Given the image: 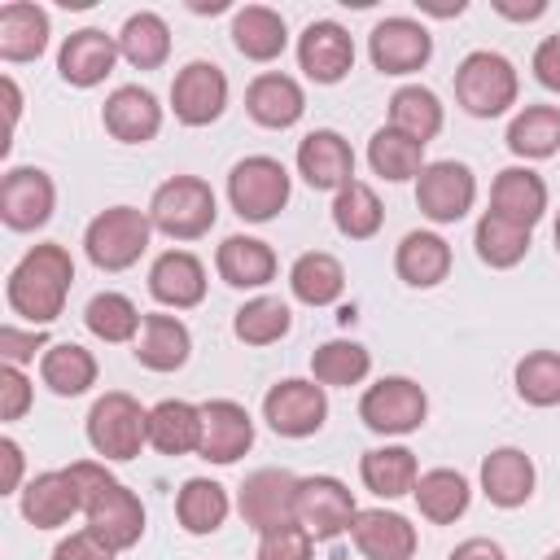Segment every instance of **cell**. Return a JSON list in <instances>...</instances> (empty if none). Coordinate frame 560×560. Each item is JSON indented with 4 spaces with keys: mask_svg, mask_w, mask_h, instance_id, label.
Here are the masks:
<instances>
[{
    "mask_svg": "<svg viewBox=\"0 0 560 560\" xmlns=\"http://www.w3.org/2000/svg\"><path fill=\"white\" fill-rule=\"evenodd\" d=\"M228 109V74L214 61H188L171 79V114L184 127H210Z\"/></svg>",
    "mask_w": 560,
    "mask_h": 560,
    "instance_id": "5bb4252c",
    "label": "cell"
},
{
    "mask_svg": "<svg viewBox=\"0 0 560 560\" xmlns=\"http://www.w3.org/2000/svg\"><path fill=\"white\" fill-rule=\"evenodd\" d=\"M490 210L534 232L547 214V179L534 166H503L490 184Z\"/></svg>",
    "mask_w": 560,
    "mask_h": 560,
    "instance_id": "484cf974",
    "label": "cell"
},
{
    "mask_svg": "<svg viewBox=\"0 0 560 560\" xmlns=\"http://www.w3.org/2000/svg\"><path fill=\"white\" fill-rule=\"evenodd\" d=\"M118 551L101 538V534H92L88 525L83 529H74L70 538H61L57 547H52V560H114Z\"/></svg>",
    "mask_w": 560,
    "mask_h": 560,
    "instance_id": "816d5d0a",
    "label": "cell"
},
{
    "mask_svg": "<svg viewBox=\"0 0 560 560\" xmlns=\"http://www.w3.org/2000/svg\"><path fill=\"white\" fill-rule=\"evenodd\" d=\"M118 35H105L101 26H83V31H70L61 39V52H57V74L70 83V88H96L114 74L118 66Z\"/></svg>",
    "mask_w": 560,
    "mask_h": 560,
    "instance_id": "ac0fdd59",
    "label": "cell"
},
{
    "mask_svg": "<svg viewBox=\"0 0 560 560\" xmlns=\"http://www.w3.org/2000/svg\"><path fill=\"white\" fill-rule=\"evenodd\" d=\"M551 241H556V254H560V210H556V228H551Z\"/></svg>",
    "mask_w": 560,
    "mask_h": 560,
    "instance_id": "680465c9",
    "label": "cell"
},
{
    "mask_svg": "<svg viewBox=\"0 0 560 560\" xmlns=\"http://www.w3.org/2000/svg\"><path fill=\"white\" fill-rule=\"evenodd\" d=\"M424 416H429V394L411 376H381L359 398V420L381 438H407L424 424Z\"/></svg>",
    "mask_w": 560,
    "mask_h": 560,
    "instance_id": "ba28073f",
    "label": "cell"
},
{
    "mask_svg": "<svg viewBox=\"0 0 560 560\" xmlns=\"http://www.w3.org/2000/svg\"><path fill=\"white\" fill-rule=\"evenodd\" d=\"M88 446L109 464H127L149 446V407L127 389H105L88 411Z\"/></svg>",
    "mask_w": 560,
    "mask_h": 560,
    "instance_id": "5b68a950",
    "label": "cell"
},
{
    "mask_svg": "<svg viewBox=\"0 0 560 560\" xmlns=\"http://www.w3.org/2000/svg\"><path fill=\"white\" fill-rule=\"evenodd\" d=\"M368 166L381 175V179H389V184H402V179H420V171L429 166L424 162V144L420 140H411V136H402L398 127H381V131H372V140H368Z\"/></svg>",
    "mask_w": 560,
    "mask_h": 560,
    "instance_id": "b9f144b4",
    "label": "cell"
},
{
    "mask_svg": "<svg viewBox=\"0 0 560 560\" xmlns=\"http://www.w3.org/2000/svg\"><path fill=\"white\" fill-rule=\"evenodd\" d=\"M118 52H122V61L136 66V70H158V66H166V57H171V26H166V18L153 13V9L131 13V18L122 22V31H118Z\"/></svg>",
    "mask_w": 560,
    "mask_h": 560,
    "instance_id": "f35d334b",
    "label": "cell"
},
{
    "mask_svg": "<svg viewBox=\"0 0 560 560\" xmlns=\"http://www.w3.org/2000/svg\"><path fill=\"white\" fill-rule=\"evenodd\" d=\"M18 508L35 529H61L74 512H83V490L70 468H48L22 486Z\"/></svg>",
    "mask_w": 560,
    "mask_h": 560,
    "instance_id": "ffe728a7",
    "label": "cell"
},
{
    "mask_svg": "<svg viewBox=\"0 0 560 560\" xmlns=\"http://www.w3.org/2000/svg\"><path fill=\"white\" fill-rule=\"evenodd\" d=\"M276 267H280L276 249L258 236H245V232L223 236V245L214 249V271L232 289H267L276 280Z\"/></svg>",
    "mask_w": 560,
    "mask_h": 560,
    "instance_id": "f1b7e54d",
    "label": "cell"
},
{
    "mask_svg": "<svg viewBox=\"0 0 560 560\" xmlns=\"http://www.w3.org/2000/svg\"><path fill=\"white\" fill-rule=\"evenodd\" d=\"M136 350V363L149 368V372H179L192 354V332L179 315H166V311H149L144 324H140V337L131 341Z\"/></svg>",
    "mask_w": 560,
    "mask_h": 560,
    "instance_id": "4316f807",
    "label": "cell"
},
{
    "mask_svg": "<svg viewBox=\"0 0 560 560\" xmlns=\"http://www.w3.org/2000/svg\"><path fill=\"white\" fill-rule=\"evenodd\" d=\"M254 446V416L236 398L201 402V446L197 455L210 464H236Z\"/></svg>",
    "mask_w": 560,
    "mask_h": 560,
    "instance_id": "d6986e66",
    "label": "cell"
},
{
    "mask_svg": "<svg viewBox=\"0 0 560 560\" xmlns=\"http://www.w3.org/2000/svg\"><path fill=\"white\" fill-rule=\"evenodd\" d=\"M83 324H88L92 337H101V341H109V346H122V341H136V337H140L144 315H140V306H136L127 293L105 289V293H96V298L83 306Z\"/></svg>",
    "mask_w": 560,
    "mask_h": 560,
    "instance_id": "bcb514c9",
    "label": "cell"
},
{
    "mask_svg": "<svg viewBox=\"0 0 560 560\" xmlns=\"http://www.w3.org/2000/svg\"><path fill=\"white\" fill-rule=\"evenodd\" d=\"M228 512H232V494L210 477H188L175 494V521L184 525V534L206 538V534L223 529Z\"/></svg>",
    "mask_w": 560,
    "mask_h": 560,
    "instance_id": "8d00e7d4",
    "label": "cell"
},
{
    "mask_svg": "<svg viewBox=\"0 0 560 560\" xmlns=\"http://www.w3.org/2000/svg\"><path fill=\"white\" fill-rule=\"evenodd\" d=\"M350 538L363 560H411L416 556V525L394 508H359Z\"/></svg>",
    "mask_w": 560,
    "mask_h": 560,
    "instance_id": "d4e9b609",
    "label": "cell"
},
{
    "mask_svg": "<svg viewBox=\"0 0 560 560\" xmlns=\"http://www.w3.org/2000/svg\"><path fill=\"white\" fill-rule=\"evenodd\" d=\"M149 446L158 455H197L201 446V407L188 398H162L149 407Z\"/></svg>",
    "mask_w": 560,
    "mask_h": 560,
    "instance_id": "f546056e",
    "label": "cell"
},
{
    "mask_svg": "<svg viewBox=\"0 0 560 560\" xmlns=\"http://www.w3.org/2000/svg\"><path fill=\"white\" fill-rule=\"evenodd\" d=\"M289 328H293V311L276 293H258V298L241 302L236 315H232V332L245 346H276Z\"/></svg>",
    "mask_w": 560,
    "mask_h": 560,
    "instance_id": "f6af8a7d",
    "label": "cell"
},
{
    "mask_svg": "<svg viewBox=\"0 0 560 560\" xmlns=\"http://www.w3.org/2000/svg\"><path fill=\"white\" fill-rule=\"evenodd\" d=\"M44 350H48V341H44L39 328H18V324H4V328H0V359H4V363L26 368V363H35V354H44Z\"/></svg>",
    "mask_w": 560,
    "mask_h": 560,
    "instance_id": "f907efd6",
    "label": "cell"
},
{
    "mask_svg": "<svg viewBox=\"0 0 560 560\" xmlns=\"http://www.w3.org/2000/svg\"><path fill=\"white\" fill-rule=\"evenodd\" d=\"M31 402H35L31 376H26L22 368H13V363H0V420H4V424L22 420V416L31 411Z\"/></svg>",
    "mask_w": 560,
    "mask_h": 560,
    "instance_id": "681fc988",
    "label": "cell"
},
{
    "mask_svg": "<svg viewBox=\"0 0 560 560\" xmlns=\"http://www.w3.org/2000/svg\"><path fill=\"white\" fill-rule=\"evenodd\" d=\"M79 490H83V521L92 534H101L114 551H127L144 534V503L136 490H127L105 459H74L70 464Z\"/></svg>",
    "mask_w": 560,
    "mask_h": 560,
    "instance_id": "7a4b0ae2",
    "label": "cell"
},
{
    "mask_svg": "<svg viewBox=\"0 0 560 560\" xmlns=\"http://www.w3.org/2000/svg\"><path fill=\"white\" fill-rule=\"evenodd\" d=\"M70 284H74V258H70V249L57 245V241H39V245H31L13 262L9 280H4V302L31 328H48L66 311Z\"/></svg>",
    "mask_w": 560,
    "mask_h": 560,
    "instance_id": "6da1fadb",
    "label": "cell"
},
{
    "mask_svg": "<svg viewBox=\"0 0 560 560\" xmlns=\"http://www.w3.org/2000/svg\"><path fill=\"white\" fill-rule=\"evenodd\" d=\"M311 551H315V538L298 521L271 534H258V560H311Z\"/></svg>",
    "mask_w": 560,
    "mask_h": 560,
    "instance_id": "c3c4849f",
    "label": "cell"
},
{
    "mask_svg": "<svg viewBox=\"0 0 560 560\" xmlns=\"http://www.w3.org/2000/svg\"><path fill=\"white\" fill-rule=\"evenodd\" d=\"M381 223H385V206L372 184L350 179L341 192H332V228L346 241H372L381 232Z\"/></svg>",
    "mask_w": 560,
    "mask_h": 560,
    "instance_id": "7bdbcfd3",
    "label": "cell"
},
{
    "mask_svg": "<svg viewBox=\"0 0 560 560\" xmlns=\"http://www.w3.org/2000/svg\"><path fill=\"white\" fill-rule=\"evenodd\" d=\"M368 57H372V66H376L381 74H416V70H424L429 57H433V35H429L424 22L394 13V18H381V22L372 26V35H368Z\"/></svg>",
    "mask_w": 560,
    "mask_h": 560,
    "instance_id": "9a60e30c",
    "label": "cell"
},
{
    "mask_svg": "<svg viewBox=\"0 0 560 560\" xmlns=\"http://www.w3.org/2000/svg\"><path fill=\"white\" fill-rule=\"evenodd\" d=\"M446 122V105L438 101L433 88L424 83H402L394 96H389V127H398L402 136L429 144Z\"/></svg>",
    "mask_w": 560,
    "mask_h": 560,
    "instance_id": "ab89813d",
    "label": "cell"
},
{
    "mask_svg": "<svg viewBox=\"0 0 560 560\" xmlns=\"http://www.w3.org/2000/svg\"><path fill=\"white\" fill-rule=\"evenodd\" d=\"M0 88H4V109H9V127H18V118H22V92H18L13 74H4V79H0Z\"/></svg>",
    "mask_w": 560,
    "mask_h": 560,
    "instance_id": "6f0895ef",
    "label": "cell"
},
{
    "mask_svg": "<svg viewBox=\"0 0 560 560\" xmlns=\"http://www.w3.org/2000/svg\"><path fill=\"white\" fill-rule=\"evenodd\" d=\"M101 122L118 144H149L162 131V101L140 83H122L105 96Z\"/></svg>",
    "mask_w": 560,
    "mask_h": 560,
    "instance_id": "44dd1931",
    "label": "cell"
},
{
    "mask_svg": "<svg viewBox=\"0 0 560 560\" xmlns=\"http://www.w3.org/2000/svg\"><path fill=\"white\" fill-rule=\"evenodd\" d=\"M57 210V184L39 166H9L0 175V223L9 232H39Z\"/></svg>",
    "mask_w": 560,
    "mask_h": 560,
    "instance_id": "7c38bea8",
    "label": "cell"
},
{
    "mask_svg": "<svg viewBox=\"0 0 560 560\" xmlns=\"http://www.w3.org/2000/svg\"><path fill=\"white\" fill-rule=\"evenodd\" d=\"M262 420L280 438H311L328 420V389L306 376H284L262 394Z\"/></svg>",
    "mask_w": 560,
    "mask_h": 560,
    "instance_id": "30bf717a",
    "label": "cell"
},
{
    "mask_svg": "<svg viewBox=\"0 0 560 560\" xmlns=\"http://www.w3.org/2000/svg\"><path fill=\"white\" fill-rule=\"evenodd\" d=\"M298 66H302V74L311 83H324V88L341 83L354 70V39H350V31L341 22H332V18L311 22L298 35Z\"/></svg>",
    "mask_w": 560,
    "mask_h": 560,
    "instance_id": "2e32d148",
    "label": "cell"
},
{
    "mask_svg": "<svg viewBox=\"0 0 560 560\" xmlns=\"http://www.w3.org/2000/svg\"><path fill=\"white\" fill-rule=\"evenodd\" d=\"M529 228H521V223H512V219H499L494 210H486L481 219H477V228H472V245H477V258L486 262V267H494V271H508V267H516L525 254H529Z\"/></svg>",
    "mask_w": 560,
    "mask_h": 560,
    "instance_id": "ee69618b",
    "label": "cell"
},
{
    "mask_svg": "<svg viewBox=\"0 0 560 560\" xmlns=\"http://www.w3.org/2000/svg\"><path fill=\"white\" fill-rule=\"evenodd\" d=\"M354 516H359V503H354V494L341 477H328V472L302 477V486H298V525L315 542H328V538L346 534L354 525Z\"/></svg>",
    "mask_w": 560,
    "mask_h": 560,
    "instance_id": "4fadbf2b",
    "label": "cell"
},
{
    "mask_svg": "<svg viewBox=\"0 0 560 560\" xmlns=\"http://www.w3.org/2000/svg\"><path fill=\"white\" fill-rule=\"evenodd\" d=\"M22 446L13 438H0V494H22Z\"/></svg>",
    "mask_w": 560,
    "mask_h": 560,
    "instance_id": "db71d44e",
    "label": "cell"
},
{
    "mask_svg": "<svg viewBox=\"0 0 560 560\" xmlns=\"http://www.w3.org/2000/svg\"><path fill=\"white\" fill-rule=\"evenodd\" d=\"M153 219L136 206H109L83 228V254L96 271H127L149 249Z\"/></svg>",
    "mask_w": 560,
    "mask_h": 560,
    "instance_id": "8992f818",
    "label": "cell"
},
{
    "mask_svg": "<svg viewBox=\"0 0 560 560\" xmlns=\"http://www.w3.org/2000/svg\"><path fill=\"white\" fill-rule=\"evenodd\" d=\"M48 48V9L31 0H9L0 9V61H35Z\"/></svg>",
    "mask_w": 560,
    "mask_h": 560,
    "instance_id": "4dcf8cb0",
    "label": "cell"
},
{
    "mask_svg": "<svg viewBox=\"0 0 560 560\" xmlns=\"http://www.w3.org/2000/svg\"><path fill=\"white\" fill-rule=\"evenodd\" d=\"M494 13H503V18H512V22H534V18H542L547 13V0H494Z\"/></svg>",
    "mask_w": 560,
    "mask_h": 560,
    "instance_id": "9f6ffc18",
    "label": "cell"
},
{
    "mask_svg": "<svg viewBox=\"0 0 560 560\" xmlns=\"http://www.w3.org/2000/svg\"><path fill=\"white\" fill-rule=\"evenodd\" d=\"M477 201V175L468 162L438 158L416 179V206L429 223H459Z\"/></svg>",
    "mask_w": 560,
    "mask_h": 560,
    "instance_id": "8fae6325",
    "label": "cell"
},
{
    "mask_svg": "<svg viewBox=\"0 0 560 560\" xmlns=\"http://www.w3.org/2000/svg\"><path fill=\"white\" fill-rule=\"evenodd\" d=\"M534 486H538V468L521 446H494L481 459V494L494 508H503V512L525 508L534 499Z\"/></svg>",
    "mask_w": 560,
    "mask_h": 560,
    "instance_id": "cb8c5ba5",
    "label": "cell"
},
{
    "mask_svg": "<svg viewBox=\"0 0 560 560\" xmlns=\"http://www.w3.org/2000/svg\"><path fill=\"white\" fill-rule=\"evenodd\" d=\"M289 192L293 179L271 153H249L228 171V201L245 223H271L289 206Z\"/></svg>",
    "mask_w": 560,
    "mask_h": 560,
    "instance_id": "52a82bcc",
    "label": "cell"
},
{
    "mask_svg": "<svg viewBox=\"0 0 560 560\" xmlns=\"http://www.w3.org/2000/svg\"><path fill=\"white\" fill-rule=\"evenodd\" d=\"M206 262L192 249H166L149 267V293L166 311H192L206 302Z\"/></svg>",
    "mask_w": 560,
    "mask_h": 560,
    "instance_id": "7402d4cb",
    "label": "cell"
},
{
    "mask_svg": "<svg viewBox=\"0 0 560 560\" xmlns=\"http://www.w3.org/2000/svg\"><path fill=\"white\" fill-rule=\"evenodd\" d=\"M298 175L315 192H341L354 179V149L341 131L315 127L298 140Z\"/></svg>",
    "mask_w": 560,
    "mask_h": 560,
    "instance_id": "e0dca14e",
    "label": "cell"
},
{
    "mask_svg": "<svg viewBox=\"0 0 560 560\" xmlns=\"http://www.w3.org/2000/svg\"><path fill=\"white\" fill-rule=\"evenodd\" d=\"M547 560H560V547H556V551H547Z\"/></svg>",
    "mask_w": 560,
    "mask_h": 560,
    "instance_id": "91938a15",
    "label": "cell"
},
{
    "mask_svg": "<svg viewBox=\"0 0 560 560\" xmlns=\"http://www.w3.org/2000/svg\"><path fill=\"white\" fill-rule=\"evenodd\" d=\"M368 372H372V350L363 341H350V337H332L311 354V381H319L324 389L363 385Z\"/></svg>",
    "mask_w": 560,
    "mask_h": 560,
    "instance_id": "60d3db41",
    "label": "cell"
},
{
    "mask_svg": "<svg viewBox=\"0 0 560 560\" xmlns=\"http://www.w3.org/2000/svg\"><path fill=\"white\" fill-rule=\"evenodd\" d=\"M446 560H508V556H503V547L494 538H481L477 534V538H464Z\"/></svg>",
    "mask_w": 560,
    "mask_h": 560,
    "instance_id": "11a10c76",
    "label": "cell"
},
{
    "mask_svg": "<svg viewBox=\"0 0 560 560\" xmlns=\"http://www.w3.org/2000/svg\"><path fill=\"white\" fill-rule=\"evenodd\" d=\"M149 219H153V232H162L171 241H197L219 219L214 188L201 175H171V179H162L153 188Z\"/></svg>",
    "mask_w": 560,
    "mask_h": 560,
    "instance_id": "277c9868",
    "label": "cell"
},
{
    "mask_svg": "<svg viewBox=\"0 0 560 560\" xmlns=\"http://www.w3.org/2000/svg\"><path fill=\"white\" fill-rule=\"evenodd\" d=\"M451 262H455V254H451L446 236H442V232H429V228H411V232L398 241V249H394V271H398V280L411 284V289H433V284H442V280L451 276Z\"/></svg>",
    "mask_w": 560,
    "mask_h": 560,
    "instance_id": "83f0119b",
    "label": "cell"
},
{
    "mask_svg": "<svg viewBox=\"0 0 560 560\" xmlns=\"http://www.w3.org/2000/svg\"><path fill=\"white\" fill-rule=\"evenodd\" d=\"M508 149L521 162H542L560 153V105H525L508 122Z\"/></svg>",
    "mask_w": 560,
    "mask_h": 560,
    "instance_id": "74e56055",
    "label": "cell"
},
{
    "mask_svg": "<svg viewBox=\"0 0 560 560\" xmlns=\"http://www.w3.org/2000/svg\"><path fill=\"white\" fill-rule=\"evenodd\" d=\"M521 96V74L516 66L494 52V48H472L455 66V105L472 118H499L516 105Z\"/></svg>",
    "mask_w": 560,
    "mask_h": 560,
    "instance_id": "3957f363",
    "label": "cell"
},
{
    "mask_svg": "<svg viewBox=\"0 0 560 560\" xmlns=\"http://www.w3.org/2000/svg\"><path fill=\"white\" fill-rule=\"evenodd\" d=\"M232 44L249 61H276L289 48V26L271 4H241L232 13Z\"/></svg>",
    "mask_w": 560,
    "mask_h": 560,
    "instance_id": "1f68e13d",
    "label": "cell"
},
{
    "mask_svg": "<svg viewBox=\"0 0 560 560\" xmlns=\"http://www.w3.org/2000/svg\"><path fill=\"white\" fill-rule=\"evenodd\" d=\"M516 394L529 407H560V350H529L516 372Z\"/></svg>",
    "mask_w": 560,
    "mask_h": 560,
    "instance_id": "7dc6e473",
    "label": "cell"
},
{
    "mask_svg": "<svg viewBox=\"0 0 560 560\" xmlns=\"http://www.w3.org/2000/svg\"><path fill=\"white\" fill-rule=\"evenodd\" d=\"M359 481L376 499H402V494H411L416 481H420L416 451H407V446H372V451H363Z\"/></svg>",
    "mask_w": 560,
    "mask_h": 560,
    "instance_id": "d590c367",
    "label": "cell"
},
{
    "mask_svg": "<svg viewBox=\"0 0 560 560\" xmlns=\"http://www.w3.org/2000/svg\"><path fill=\"white\" fill-rule=\"evenodd\" d=\"M289 293L302 306H332L346 293V267L328 249H306L289 267Z\"/></svg>",
    "mask_w": 560,
    "mask_h": 560,
    "instance_id": "d6a6232c",
    "label": "cell"
},
{
    "mask_svg": "<svg viewBox=\"0 0 560 560\" xmlns=\"http://www.w3.org/2000/svg\"><path fill=\"white\" fill-rule=\"evenodd\" d=\"M245 114L267 131H284L306 114V92H302V83L293 74L262 70L245 88Z\"/></svg>",
    "mask_w": 560,
    "mask_h": 560,
    "instance_id": "603a6c76",
    "label": "cell"
},
{
    "mask_svg": "<svg viewBox=\"0 0 560 560\" xmlns=\"http://www.w3.org/2000/svg\"><path fill=\"white\" fill-rule=\"evenodd\" d=\"M534 79L547 88V92H560V35H547L538 48H534Z\"/></svg>",
    "mask_w": 560,
    "mask_h": 560,
    "instance_id": "f5cc1de1",
    "label": "cell"
},
{
    "mask_svg": "<svg viewBox=\"0 0 560 560\" xmlns=\"http://www.w3.org/2000/svg\"><path fill=\"white\" fill-rule=\"evenodd\" d=\"M96 354L83 350L79 341H52L39 354V381L57 394V398H79L96 385Z\"/></svg>",
    "mask_w": 560,
    "mask_h": 560,
    "instance_id": "e575fe53",
    "label": "cell"
},
{
    "mask_svg": "<svg viewBox=\"0 0 560 560\" xmlns=\"http://www.w3.org/2000/svg\"><path fill=\"white\" fill-rule=\"evenodd\" d=\"M411 499H416L424 521L455 525L468 512V503H472V486H468V477L459 468H429V472H420Z\"/></svg>",
    "mask_w": 560,
    "mask_h": 560,
    "instance_id": "836d02e7",
    "label": "cell"
},
{
    "mask_svg": "<svg viewBox=\"0 0 560 560\" xmlns=\"http://www.w3.org/2000/svg\"><path fill=\"white\" fill-rule=\"evenodd\" d=\"M298 486L289 468H254L236 490V512L254 534H271L298 521Z\"/></svg>",
    "mask_w": 560,
    "mask_h": 560,
    "instance_id": "9c48e42d",
    "label": "cell"
}]
</instances>
